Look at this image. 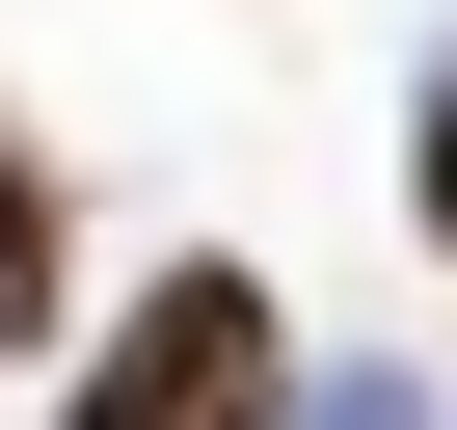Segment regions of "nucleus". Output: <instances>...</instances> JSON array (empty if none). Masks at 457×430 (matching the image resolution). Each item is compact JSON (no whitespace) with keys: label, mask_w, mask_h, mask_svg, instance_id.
Listing matches in <instances>:
<instances>
[{"label":"nucleus","mask_w":457,"mask_h":430,"mask_svg":"<svg viewBox=\"0 0 457 430\" xmlns=\"http://www.w3.org/2000/svg\"><path fill=\"white\" fill-rule=\"evenodd\" d=\"M81 430H270V296H243V269H162Z\"/></svg>","instance_id":"f257e3e1"},{"label":"nucleus","mask_w":457,"mask_h":430,"mask_svg":"<svg viewBox=\"0 0 457 430\" xmlns=\"http://www.w3.org/2000/svg\"><path fill=\"white\" fill-rule=\"evenodd\" d=\"M0 323H54V188L0 161Z\"/></svg>","instance_id":"f03ea898"},{"label":"nucleus","mask_w":457,"mask_h":430,"mask_svg":"<svg viewBox=\"0 0 457 430\" xmlns=\"http://www.w3.org/2000/svg\"><path fill=\"white\" fill-rule=\"evenodd\" d=\"M430 243H457V108H430Z\"/></svg>","instance_id":"7ed1b4c3"}]
</instances>
